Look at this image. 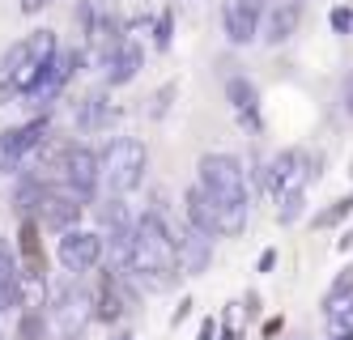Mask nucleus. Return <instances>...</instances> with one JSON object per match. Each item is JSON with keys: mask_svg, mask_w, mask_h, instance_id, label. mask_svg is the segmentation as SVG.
<instances>
[{"mask_svg": "<svg viewBox=\"0 0 353 340\" xmlns=\"http://www.w3.org/2000/svg\"><path fill=\"white\" fill-rule=\"evenodd\" d=\"M174 234L158 208H145L141 217H132V247H128V277L145 281H174Z\"/></svg>", "mask_w": 353, "mask_h": 340, "instance_id": "f257e3e1", "label": "nucleus"}, {"mask_svg": "<svg viewBox=\"0 0 353 340\" xmlns=\"http://www.w3.org/2000/svg\"><path fill=\"white\" fill-rule=\"evenodd\" d=\"M200 188L221 204V234H243L247 226V179L230 153H205L200 158Z\"/></svg>", "mask_w": 353, "mask_h": 340, "instance_id": "f03ea898", "label": "nucleus"}, {"mask_svg": "<svg viewBox=\"0 0 353 340\" xmlns=\"http://www.w3.org/2000/svg\"><path fill=\"white\" fill-rule=\"evenodd\" d=\"M60 51V43H56V30H34L30 39H21V43H13L9 51H5V60H0V72H5V94H26L39 77H43V68L52 64V56Z\"/></svg>", "mask_w": 353, "mask_h": 340, "instance_id": "7ed1b4c3", "label": "nucleus"}, {"mask_svg": "<svg viewBox=\"0 0 353 340\" xmlns=\"http://www.w3.org/2000/svg\"><path fill=\"white\" fill-rule=\"evenodd\" d=\"M149 153L137 137H115L103 153H98V183H107L115 196H128L141 188Z\"/></svg>", "mask_w": 353, "mask_h": 340, "instance_id": "20e7f679", "label": "nucleus"}, {"mask_svg": "<svg viewBox=\"0 0 353 340\" xmlns=\"http://www.w3.org/2000/svg\"><path fill=\"white\" fill-rule=\"evenodd\" d=\"M60 264L68 272H94L98 264H103V255H107V239L103 234H94V230H77V226H68L60 230Z\"/></svg>", "mask_w": 353, "mask_h": 340, "instance_id": "39448f33", "label": "nucleus"}, {"mask_svg": "<svg viewBox=\"0 0 353 340\" xmlns=\"http://www.w3.org/2000/svg\"><path fill=\"white\" fill-rule=\"evenodd\" d=\"M56 166H60V183H64L72 196L90 200L98 192V153L94 149H85V145H64L56 153Z\"/></svg>", "mask_w": 353, "mask_h": 340, "instance_id": "423d86ee", "label": "nucleus"}, {"mask_svg": "<svg viewBox=\"0 0 353 340\" xmlns=\"http://www.w3.org/2000/svg\"><path fill=\"white\" fill-rule=\"evenodd\" d=\"M81 213H85L81 196H72L68 188H52V183H43L39 204H34V221H43L47 230H68V226L81 221Z\"/></svg>", "mask_w": 353, "mask_h": 340, "instance_id": "0eeeda50", "label": "nucleus"}, {"mask_svg": "<svg viewBox=\"0 0 353 340\" xmlns=\"http://www.w3.org/2000/svg\"><path fill=\"white\" fill-rule=\"evenodd\" d=\"M268 9V0H221V26L225 39L234 47H247L251 39L260 34V17Z\"/></svg>", "mask_w": 353, "mask_h": 340, "instance_id": "6e6552de", "label": "nucleus"}, {"mask_svg": "<svg viewBox=\"0 0 353 340\" xmlns=\"http://www.w3.org/2000/svg\"><path fill=\"white\" fill-rule=\"evenodd\" d=\"M56 323H60V340H77L90 323H94V294L90 290H64L56 302Z\"/></svg>", "mask_w": 353, "mask_h": 340, "instance_id": "1a4fd4ad", "label": "nucleus"}, {"mask_svg": "<svg viewBox=\"0 0 353 340\" xmlns=\"http://www.w3.org/2000/svg\"><path fill=\"white\" fill-rule=\"evenodd\" d=\"M43 137H47V115H34V119H26V123L9 128V132L0 137V158H5V166H9V170L21 166V162H26V153H34V149L43 145Z\"/></svg>", "mask_w": 353, "mask_h": 340, "instance_id": "9d476101", "label": "nucleus"}, {"mask_svg": "<svg viewBox=\"0 0 353 340\" xmlns=\"http://www.w3.org/2000/svg\"><path fill=\"white\" fill-rule=\"evenodd\" d=\"M128 302H132V294H128V281H123L119 268L98 277V294H94V319L98 323H115Z\"/></svg>", "mask_w": 353, "mask_h": 340, "instance_id": "9b49d317", "label": "nucleus"}, {"mask_svg": "<svg viewBox=\"0 0 353 340\" xmlns=\"http://www.w3.org/2000/svg\"><path fill=\"white\" fill-rule=\"evenodd\" d=\"M141 64H145L141 43H137V39H115L111 51H107V60H103V68H107V86H128L132 77L141 72Z\"/></svg>", "mask_w": 353, "mask_h": 340, "instance_id": "f8f14e48", "label": "nucleus"}, {"mask_svg": "<svg viewBox=\"0 0 353 340\" xmlns=\"http://www.w3.org/2000/svg\"><path fill=\"white\" fill-rule=\"evenodd\" d=\"M17 251H21V281H34L43 285L47 277V259H43V239H39V221L34 217H21L17 226Z\"/></svg>", "mask_w": 353, "mask_h": 340, "instance_id": "ddd939ff", "label": "nucleus"}, {"mask_svg": "<svg viewBox=\"0 0 353 340\" xmlns=\"http://www.w3.org/2000/svg\"><path fill=\"white\" fill-rule=\"evenodd\" d=\"M209 259H213V239H209V234L188 230L183 239H174V268H179V272L200 277L209 268Z\"/></svg>", "mask_w": 353, "mask_h": 340, "instance_id": "4468645a", "label": "nucleus"}, {"mask_svg": "<svg viewBox=\"0 0 353 340\" xmlns=\"http://www.w3.org/2000/svg\"><path fill=\"white\" fill-rule=\"evenodd\" d=\"M183 204H188V226L192 230L209 234V239H225V234H221V204L205 188H188Z\"/></svg>", "mask_w": 353, "mask_h": 340, "instance_id": "2eb2a0df", "label": "nucleus"}, {"mask_svg": "<svg viewBox=\"0 0 353 340\" xmlns=\"http://www.w3.org/2000/svg\"><path fill=\"white\" fill-rule=\"evenodd\" d=\"M302 166H307V153H298V149L276 153V158L264 166V174H260V188H264V192H281L294 174H307Z\"/></svg>", "mask_w": 353, "mask_h": 340, "instance_id": "dca6fc26", "label": "nucleus"}, {"mask_svg": "<svg viewBox=\"0 0 353 340\" xmlns=\"http://www.w3.org/2000/svg\"><path fill=\"white\" fill-rule=\"evenodd\" d=\"M21 306V268L13 247L0 239V310H17Z\"/></svg>", "mask_w": 353, "mask_h": 340, "instance_id": "f3484780", "label": "nucleus"}, {"mask_svg": "<svg viewBox=\"0 0 353 340\" xmlns=\"http://www.w3.org/2000/svg\"><path fill=\"white\" fill-rule=\"evenodd\" d=\"M298 17H302V5H294V0H281V5L268 9V26H264V43H285L294 30H298Z\"/></svg>", "mask_w": 353, "mask_h": 340, "instance_id": "a211bd4d", "label": "nucleus"}, {"mask_svg": "<svg viewBox=\"0 0 353 340\" xmlns=\"http://www.w3.org/2000/svg\"><path fill=\"white\" fill-rule=\"evenodd\" d=\"M111 119H115V107H111L107 94H90V98H81V107H77V128H81V132H103Z\"/></svg>", "mask_w": 353, "mask_h": 340, "instance_id": "6ab92c4d", "label": "nucleus"}, {"mask_svg": "<svg viewBox=\"0 0 353 340\" xmlns=\"http://www.w3.org/2000/svg\"><path fill=\"white\" fill-rule=\"evenodd\" d=\"M225 98H230V107L247 123H256V102H260V94H256V86H251L247 77H230V81H225Z\"/></svg>", "mask_w": 353, "mask_h": 340, "instance_id": "aec40b11", "label": "nucleus"}, {"mask_svg": "<svg viewBox=\"0 0 353 340\" xmlns=\"http://www.w3.org/2000/svg\"><path fill=\"white\" fill-rule=\"evenodd\" d=\"M13 340H56V332H52V319H47V310H39V306L21 310Z\"/></svg>", "mask_w": 353, "mask_h": 340, "instance_id": "412c9836", "label": "nucleus"}, {"mask_svg": "<svg viewBox=\"0 0 353 340\" xmlns=\"http://www.w3.org/2000/svg\"><path fill=\"white\" fill-rule=\"evenodd\" d=\"M349 213H353V192H349V196H341V200H336L332 208H323V213H319V217H315L311 226H315V230H332V226H341V221H345Z\"/></svg>", "mask_w": 353, "mask_h": 340, "instance_id": "4be33fe9", "label": "nucleus"}, {"mask_svg": "<svg viewBox=\"0 0 353 340\" xmlns=\"http://www.w3.org/2000/svg\"><path fill=\"white\" fill-rule=\"evenodd\" d=\"M349 290H353V264H349V268H345V272L332 281V290H327L323 298H332V294H349Z\"/></svg>", "mask_w": 353, "mask_h": 340, "instance_id": "5701e85b", "label": "nucleus"}, {"mask_svg": "<svg viewBox=\"0 0 353 340\" xmlns=\"http://www.w3.org/2000/svg\"><path fill=\"white\" fill-rule=\"evenodd\" d=\"M158 47H162V51L170 47V13H166V17L158 21Z\"/></svg>", "mask_w": 353, "mask_h": 340, "instance_id": "b1692460", "label": "nucleus"}, {"mask_svg": "<svg viewBox=\"0 0 353 340\" xmlns=\"http://www.w3.org/2000/svg\"><path fill=\"white\" fill-rule=\"evenodd\" d=\"M332 26H336V30L345 34L349 26H353V9H341V13H332Z\"/></svg>", "mask_w": 353, "mask_h": 340, "instance_id": "393cba45", "label": "nucleus"}, {"mask_svg": "<svg viewBox=\"0 0 353 340\" xmlns=\"http://www.w3.org/2000/svg\"><path fill=\"white\" fill-rule=\"evenodd\" d=\"M327 340H353V319L349 323H332V336Z\"/></svg>", "mask_w": 353, "mask_h": 340, "instance_id": "a878e982", "label": "nucleus"}, {"mask_svg": "<svg viewBox=\"0 0 353 340\" xmlns=\"http://www.w3.org/2000/svg\"><path fill=\"white\" fill-rule=\"evenodd\" d=\"M47 5H52V0H21V9H26V13H39V9H47Z\"/></svg>", "mask_w": 353, "mask_h": 340, "instance_id": "bb28decb", "label": "nucleus"}, {"mask_svg": "<svg viewBox=\"0 0 353 340\" xmlns=\"http://www.w3.org/2000/svg\"><path fill=\"white\" fill-rule=\"evenodd\" d=\"M272 264H276V251H264V255H260V272H268Z\"/></svg>", "mask_w": 353, "mask_h": 340, "instance_id": "cd10ccee", "label": "nucleus"}, {"mask_svg": "<svg viewBox=\"0 0 353 340\" xmlns=\"http://www.w3.org/2000/svg\"><path fill=\"white\" fill-rule=\"evenodd\" d=\"M213 332H217V328H213V319H205V323H200V340H213Z\"/></svg>", "mask_w": 353, "mask_h": 340, "instance_id": "c85d7f7f", "label": "nucleus"}, {"mask_svg": "<svg viewBox=\"0 0 353 340\" xmlns=\"http://www.w3.org/2000/svg\"><path fill=\"white\" fill-rule=\"evenodd\" d=\"M345 111H349V119H353V81H349V90H345Z\"/></svg>", "mask_w": 353, "mask_h": 340, "instance_id": "c756f323", "label": "nucleus"}]
</instances>
